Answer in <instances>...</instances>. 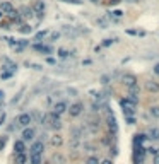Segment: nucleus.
Segmentation results:
<instances>
[{
	"instance_id": "39448f33",
	"label": "nucleus",
	"mask_w": 159,
	"mask_h": 164,
	"mask_svg": "<svg viewBox=\"0 0 159 164\" xmlns=\"http://www.w3.org/2000/svg\"><path fill=\"white\" fill-rule=\"evenodd\" d=\"M122 82H123L125 86L130 89V87L137 86V77H135V75H132V74H123V75H122Z\"/></svg>"
},
{
	"instance_id": "f257e3e1",
	"label": "nucleus",
	"mask_w": 159,
	"mask_h": 164,
	"mask_svg": "<svg viewBox=\"0 0 159 164\" xmlns=\"http://www.w3.org/2000/svg\"><path fill=\"white\" fill-rule=\"evenodd\" d=\"M106 127L110 130V137H117L118 135V123H117V118H115L113 111L110 108H106Z\"/></svg>"
},
{
	"instance_id": "58836bf2",
	"label": "nucleus",
	"mask_w": 159,
	"mask_h": 164,
	"mask_svg": "<svg viewBox=\"0 0 159 164\" xmlns=\"http://www.w3.org/2000/svg\"><path fill=\"white\" fill-rule=\"evenodd\" d=\"M120 2H122V0H110L108 3H110V5H118Z\"/></svg>"
},
{
	"instance_id": "c85d7f7f",
	"label": "nucleus",
	"mask_w": 159,
	"mask_h": 164,
	"mask_svg": "<svg viewBox=\"0 0 159 164\" xmlns=\"http://www.w3.org/2000/svg\"><path fill=\"white\" fill-rule=\"evenodd\" d=\"M125 120L128 125H135V116H125Z\"/></svg>"
},
{
	"instance_id": "a211bd4d",
	"label": "nucleus",
	"mask_w": 159,
	"mask_h": 164,
	"mask_svg": "<svg viewBox=\"0 0 159 164\" xmlns=\"http://www.w3.org/2000/svg\"><path fill=\"white\" fill-rule=\"evenodd\" d=\"M29 159H27L26 154H16V164H26Z\"/></svg>"
},
{
	"instance_id": "b1692460",
	"label": "nucleus",
	"mask_w": 159,
	"mask_h": 164,
	"mask_svg": "<svg viewBox=\"0 0 159 164\" xmlns=\"http://www.w3.org/2000/svg\"><path fill=\"white\" fill-rule=\"evenodd\" d=\"M21 12H22V16H26V17H31L32 16V10L27 9V7H22V9H21Z\"/></svg>"
},
{
	"instance_id": "49530a36",
	"label": "nucleus",
	"mask_w": 159,
	"mask_h": 164,
	"mask_svg": "<svg viewBox=\"0 0 159 164\" xmlns=\"http://www.w3.org/2000/svg\"><path fill=\"white\" fill-rule=\"evenodd\" d=\"M128 2H139V0H128Z\"/></svg>"
},
{
	"instance_id": "412c9836",
	"label": "nucleus",
	"mask_w": 159,
	"mask_h": 164,
	"mask_svg": "<svg viewBox=\"0 0 159 164\" xmlns=\"http://www.w3.org/2000/svg\"><path fill=\"white\" fill-rule=\"evenodd\" d=\"M41 162H43L41 156H38V154H34V156H29V164H41Z\"/></svg>"
},
{
	"instance_id": "de8ad7c7",
	"label": "nucleus",
	"mask_w": 159,
	"mask_h": 164,
	"mask_svg": "<svg viewBox=\"0 0 159 164\" xmlns=\"http://www.w3.org/2000/svg\"><path fill=\"white\" fill-rule=\"evenodd\" d=\"M91 2H94V3H96V2H97V0H91Z\"/></svg>"
},
{
	"instance_id": "e433bc0d",
	"label": "nucleus",
	"mask_w": 159,
	"mask_h": 164,
	"mask_svg": "<svg viewBox=\"0 0 159 164\" xmlns=\"http://www.w3.org/2000/svg\"><path fill=\"white\" fill-rule=\"evenodd\" d=\"M9 26H10V22H7V21L0 22V27H3V29H9Z\"/></svg>"
},
{
	"instance_id": "a878e982",
	"label": "nucleus",
	"mask_w": 159,
	"mask_h": 164,
	"mask_svg": "<svg viewBox=\"0 0 159 164\" xmlns=\"http://www.w3.org/2000/svg\"><path fill=\"white\" fill-rule=\"evenodd\" d=\"M68 55H70V53H68L67 50H63V48H60V50H58V57H60V58H67Z\"/></svg>"
},
{
	"instance_id": "f03ea898",
	"label": "nucleus",
	"mask_w": 159,
	"mask_h": 164,
	"mask_svg": "<svg viewBox=\"0 0 159 164\" xmlns=\"http://www.w3.org/2000/svg\"><path fill=\"white\" fill-rule=\"evenodd\" d=\"M132 159H133V164H144V159H146V149H144L142 145H140V147H133Z\"/></svg>"
},
{
	"instance_id": "4c0bfd02",
	"label": "nucleus",
	"mask_w": 159,
	"mask_h": 164,
	"mask_svg": "<svg viewBox=\"0 0 159 164\" xmlns=\"http://www.w3.org/2000/svg\"><path fill=\"white\" fill-rule=\"evenodd\" d=\"M3 122H5V113H2V115H0V127L3 125Z\"/></svg>"
},
{
	"instance_id": "7c9ffc66",
	"label": "nucleus",
	"mask_w": 159,
	"mask_h": 164,
	"mask_svg": "<svg viewBox=\"0 0 159 164\" xmlns=\"http://www.w3.org/2000/svg\"><path fill=\"white\" fill-rule=\"evenodd\" d=\"M87 164H99V161H97V157H94V156H91V157L87 159Z\"/></svg>"
},
{
	"instance_id": "c03bdc74",
	"label": "nucleus",
	"mask_w": 159,
	"mask_h": 164,
	"mask_svg": "<svg viewBox=\"0 0 159 164\" xmlns=\"http://www.w3.org/2000/svg\"><path fill=\"white\" fill-rule=\"evenodd\" d=\"M111 154H113V156H117V154H118V151H117V147H111Z\"/></svg>"
},
{
	"instance_id": "37998d69",
	"label": "nucleus",
	"mask_w": 159,
	"mask_h": 164,
	"mask_svg": "<svg viewBox=\"0 0 159 164\" xmlns=\"http://www.w3.org/2000/svg\"><path fill=\"white\" fill-rule=\"evenodd\" d=\"M99 164H113V162H111V161H110V159H104V161H101Z\"/></svg>"
},
{
	"instance_id": "a18cd8bd",
	"label": "nucleus",
	"mask_w": 159,
	"mask_h": 164,
	"mask_svg": "<svg viewBox=\"0 0 159 164\" xmlns=\"http://www.w3.org/2000/svg\"><path fill=\"white\" fill-rule=\"evenodd\" d=\"M0 99H3V91H0Z\"/></svg>"
},
{
	"instance_id": "9d476101",
	"label": "nucleus",
	"mask_w": 159,
	"mask_h": 164,
	"mask_svg": "<svg viewBox=\"0 0 159 164\" xmlns=\"http://www.w3.org/2000/svg\"><path fill=\"white\" fill-rule=\"evenodd\" d=\"M34 138V128H31V127H27V128L22 130V138L21 140L27 142V140H32Z\"/></svg>"
},
{
	"instance_id": "ddd939ff",
	"label": "nucleus",
	"mask_w": 159,
	"mask_h": 164,
	"mask_svg": "<svg viewBox=\"0 0 159 164\" xmlns=\"http://www.w3.org/2000/svg\"><path fill=\"white\" fill-rule=\"evenodd\" d=\"M34 50H38V52L43 53V55H52L53 53V48L48 46V45H34Z\"/></svg>"
},
{
	"instance_id": "423d86ee",
	"label": "nucleus",
	"mask_w": 159,
	"mask_h": 164,
	"mask_svg": "<svg viewBox=\"0 0 159 164\" xmlns=\"http://www.w3.org/2000/svg\"><path fill=\"white\" fill-rule=\"evenodd\" d=\"M82 109H84V104L82 103H74L70 108H68V113H70V116L75 118V116H79L82 113Z\"/></svg>"
},
{
	"instance_id": "aec40b11",
	"label": "nucleus",
	"mask_w": 159,
	"mask_h": 164,
	"mask_svg": "<svg viewBox=\"0 0 159 164\" xmlns=\"http://www.w3.org/2000/svg\"><path fill=\"white\" fill-rule=\"evenodd\" d=\"M110 17L113 21H120L122 17H123V12H122V10H113V12H110Z\"/></svg>"
},
{
	"instance_id": "4be33fe9",
	"label": "nucleus",
	"mask_w": 159,
	"mask_h": 164,
	"mask_svg": "<svg viewBox=\"0 0 159 164\" xmlns=\"http://www.w3.org/2000/svg\"><path fill=\"white\" fill-rule=\"evenodd\" d=\"M149 113H151V116H154V118H159V106H151Z\"/></svg>"
},
{
	"instance_id": "393cba45",
	"label": "nucleus",
	"mask_w": 159,
	"mask_h": 164,
	"mask_svg": "<svg viewBox=\"0 0 159 164\" xmlns=\"http://www.w3.org/2000/svg\"><path fill=\"white\" fill-rule=\"evenodd\" d=\"M48 34V31H39V32H36V41H39V39H43L45 36Z\"/></svg>"
},
{
	"instance_id": "c756f323",
	"label": "nucleus",
	"mask_w": 159,
	"mask_h": 164,
	"mask_svg": "<svg viewBox=\"0 0 159 164\" xmlns=\"http://www.w3.org/2000/svg\"><path fill=\"white\" fill-rule=\"evenodd\" d=\"M97 24H99L101 27H106V26H108V21H106V19H103V17H101V19H97Z\"/></svg>"
},
{
	"instance_id": "6ab92c4d",
	"label": "nucleus",
	"mask_w": 159,
	"mask_h": 164,
	"mask_svg": "<svg viewBox=\"0 0 159 164\" xmlns=\"http://www.w3.org/2000/svg\"><path fill=\"white\" fill-rule=\"evenodd\" d=\"M50 142H52V145H53V147H60L63 140H62V137H60V135H53Z\"/></svg>"
},
{
	"instance_id": "6e6552de",
	"label": "nucleus",
	"mask_w": 159,
	"mask_h": 164,
	"mask_svg": "<svg viewBox=\"0 0 159 164\" xmlns=\"http://www.w3.org/2000/svg\"><path fill=\"white\" fill-rule=\"evenodd\" d=\"M146 137L151 138V140H159V128L157 127H149L146 130Z\"/></svg>"
},
{
	"instance_id": "7ed1b4c3",
	"label": "nucleus",
	"mask_w": 159,
	"mask_h": 164,
	"mask_svg": "<svg viewBox=\"0 0 159 164\" xmlns=\"http://www.w3.org/2000/svg\"><path fill=\"white\" fill-rule=\"evenodd\" d=\"M120 106L123 109L125 116H133V113H135V104H132L128 101V97H122L120 99Z\"/></svg>"
},
{
	"instance_id": "9b49d317",
	"label": "nucleus",
	"mask_w": 159,
	"mask_h": 164,
	"mask_svg": "<svg viewBox=\"0 0 159 164\" xmlns=\"http://www.w3.org/2000/svg\"><path fill=\"white\" fill-rule=\"evenodd\" d=\"M14 151H16V154H24V151H26V142L16 140L14 142Z\"/></svg>"
},
{
	"instance_id": "f3484780",
	"label": "nucleus",
	"mask_w": 159,
	"mask_h": 164,
	"mask_svg": "<svg viewBox=\"0 0 159 164\" xmlns=\"http://www.w3.org/2000/svg\"><path fill=\"white\" fill-rule=\"evenodd\" d=\"M9 19H10V22H17V24H19V22H21V16H19V12L12 10V12L9 14Z\"/></svg>"
},
{
	"instance_id": "f704fd0d",
	"label": "nucleus",
	"mask_w": 159,
	"mask_h": 164,
	"mask_svg": "<svg viewBox=\"0 0 159 164\" xmlns=\"http://www.w3.org/2000/svg\"><path fill=\"white\" fill-rule=\"evenodd\" d=\"M60 38V32H52V41H57Z\"/></svg>"
},
{
	"instance_id": "a19ab883",
	"label": "nucleus",
	"mask_w": 159,
	"mask_h": 164,
	"mask_svg": "<svg viewBox=\"0 0 159 164\" xmlns=\"http://www.w3.org/2000/svg\"><path fill=\"white\" fill-rule=\"evenodd\" d=\"M154 74H156V75H159V63H156V65H154Z\"/></svg>"
},
{
	"instance_id": "4468645a",
	"label": "nucleus",
	"mask_w": 159,
	"mask_h": 164,
	"mask_svg": "<svg viewBox=\"0 0 159 164\" xmlns=\"http://www.w3.org/2000/svg\"><path fill=\"white\" fill-rule=\"evenodd\" d=\"M32 10H34L36 14H43L45 12V2H43V0H36L34 5H32Z\"/></svg>"
},
{
	"instance_id": "bb28decb",
	"label": "nucleus",
	"mask_w": 159,
	"mask_h": 164,
	"mask_svg": "<svg viewBox=\"0 0 159 164\" xmlns=\"http://www.w3.org/2000/svg\"><path fill=\"white\" fill-rule=\"evenodd\" d=\"M115 41H117V39H104V41H103V46H104V48H108V46H111Z\"/></svg>"
},
{
	"instance_id": "ea45409f",
	"label": "nucleus",
	"mask_w": 159,
	"mask_h": 164,
	"mask_svg": "<svg viewBox=\"0 0 159 164\" xmlns=\"http://www.w3.org/2000/svg\"><path fill=\"white\" fill-rule=\"evenodd\" d=\"M127 34H132L133 36V34H139V32H137L135 29H127Z\"/></svg>"
},
{
	"instance_id": "2f4dec72",
	"label": "nucleus",
	"mask_w": 159,
	"mask_h": 164,
	"mask_svg": "<svg viewBox=\"0 0 159 164\" xmlns=\"http://www.w3.org/2000/svg\"><path fill=\"white\" fill-rule=\"evenodd\" d=\"M5 144H7V137H0V151L5 147Z\"/></svg>"
},
{
	"instance_id": "20e7f679",
	"label": "nucleus",
	"mask_w": 159,
	"mask_h": 164,
	"mask_svg": "<svg viewBox=\"0 0 159 164\" xmlns=\"http://www.w3.org/2000/svg\"><path fill=\"white\" fill-rule=\"evenodd\" d=\"M31 122H32V116L29 115V113H21V115L17 116V125L24 127V128H27Z\"/></svg>"
},
{
	"instance_id": "2eb2a0df",
	"label": "nucleus",
	"mask_w": 159,
	"mask_h": 164,
	"mask_svg": "<svg viewBox=\"0 0 159 164\" xmlns=\"http://www.w3.org/2000/svg\"><path fill=\"white\" fill-rule=\"evenodd\" d=\"M14 10V7H12V3L10 2H2L0 3V12L2 14H10Z\"/></svg>"
},
{
	"instance_id": "5701e85b",
	"label": "nucleus",
	"mask_w": 159,
	"mask_h": 164,
	"mask_svg": "<svg viewBox=\"0 0 159 164\" xmlns=\"http://www.w3.org/2000/svg\"><path fill=\"white\" fill-rule=\"evenodd\" d=\"M31 31H32V27H31V26H27V24L21 26V32H22V34H29Z\"/></svg>"
},
{
	"instance_id": "cd10ccee",
	"label": "nucleus",
	"mask_w": 159,
	"mask_h": 164,
	"mask_svg": "<svg viewBox=\"0 0 159 164\" xmlns=\"http://www.w3.org/2000/svg\"><path fill=\"white\" fill-rule=\"evenodd\" d=\"M53 161L58 162V164H62V162H63V157H62L60 154H55V156H53Z\"/></svg>"
},
{
	"instance_id": "0eeeda50",
	"label": "nucleus",
	"mask_w": 159,
	"mask_h": 164,
	"mask_svg": "<svg viewBox=\"0 0 159 164\" xmlns=\"http://www.w3.org/2000/svg\"><path fill=\"white\" fill-rule=\"evenodd\" d=\"M43 149H45V144H43V140H38V142H34V144L31 145V156H34V154H38V156H41V152H43Z\"/></svg>"
},
{
	"instance_id": "dca6fc26",
	"label": "nucleus",
	"mask_w": 159,
	"mask_h": 164,
	"mask_svg": "<svg viewBox=\"0 0 159 164\" xmlns=\"http://www.w3.org/2000/svg\"><path fill=\"white\" fill-rule=\"evenodd\" d=\"M144 138H146V135H142V133H137L135 137H133V147H140L144 142Z\"/></svg>"
},
{
	"instance_id": "473e14b6",
	"label": "nucleus",
	"mask_w": 159,
	"mask_h": 164,
	"mask_svg": "<svg viewBox=\"0 0 159 164\" xmlns=\"http://www.w3.org/2000/svg\"><path fill=\"white\" fill-rule=\"evenodd\" d=\"M62 2H67V3H75V5H81V0H62Z\"/></svg>"
},
{
	"instance_id": "72a5a7b5",
	"label": "nucleus",
	"mask_w": 159,
	"mask_h": 164,
	"mask_svg": "<svg viewBox=\"0 0 159 164\" xmlns=\"http://www.w3.org/2000/svg\"><path fill=\"white\" fill-rule=\"evenodd\" d=\"M10 75H12V72H2V79H10Z\"/></svg>"
},
{
	"instance_id": "09e8293b",
	"label": "nucleus",
	"mask_w": 159,
	"mask_h": 164,
	"mask_svg": "<svg viewBox=\"0 0 159 164\" xmlns=\"http://www.w3.org/2000/svg\"><path fill=\"white\" fill-rule=\"evenodd\" d=\"M0 19H2V12H0Z\"/></svg>"
},
{
	"instance_id": "79ce46f5",
	"label": "nucleus",
	"mask_w": 159,
	"mask_h": 164,
	"mask_svg": "<svg viewBox=\"0 0 159 164\" xmlns=\"http://www.w3.org/2000/svg\"><path fill=\"white\" fill-rule=\"evenodd\" d=\"M154 164H159V152L154 156Z\"/></svg>"
},
{
	"instance_id": "f8f14e48",
	"label": "nucleus",
	"mask_w": 159,
	"mask_h": 164,
	"mask_svg": "<svg viewBox=\"0 0 159 164\" xmlns=\"http://www.w3.org/2000/svg\"><path fill=\"white\" fill-rule=\"evenodd\" d=\"M146 91H149V92H159V82L146 81Z\"/></svg>"
},
{
	"instance_id": "c9c22d12",
	"label": "nucleus",
	"mask_w": 159,
	"mask_h": 164,
	"mask_svg": "<svg viewBox=\"0 0 159 164\" xmlns=\"http://www.w3.org/2000/svg\"><path fill=\"white\" fill-rule=\"evenodd\" d=\"M101 82H103L104 86H106V84L110 82V77H108V75H103V77H101Z\"/></svg>"
},
{
	"instance_id": "1a4fd4ad",
	"label": "nucleus",
	"mask_w": 159,
	"mask_h": 164,
	"mask_svg": "<svg viewBox=\"0 0 159 164\" xmlns=\"http://www.w3.org/2000/svg\"><path fill=\"white\" fill-rule=\"evenodd\" d=\"M68 109V104L65 103V101H60V103H57L55 106H53V113H55V115H62V113H65Z\"/></svg>"
}]
</instances>
